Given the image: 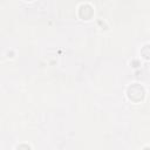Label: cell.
<instances>
[{
  "instance_id": "obj_1",
  "label": "cell",
  "mask_w": 150,
  "mask_h": 150,
  "mask_svg": "<svg viewBox=\"0 0 150 150\" xmlns=\"http://www.w3.org/2000/svg\"><path fill=\"white\" fill-rule=\"evenodd\" d=\"M128 96L131 101L138 102L143 98L144 96V90L139 84H132L128 88Z\"/></svg>"
},
{
  "instance_id": "obj_2",
  "label": "cell",
  "mask_w": 150,
  "mask_h": 150,
  "mask_svg": "<svg viewBox=\"0 0 150 150\" xmlns=\"http://www.w3.org/2000/svg\"><path fill=\"white\" fill-rule=\"evenodd\" d=\"M93 8L89 6V5H82L80 7V11H79V14H80V18H82L83 20H89L91 16H93Z\"/></svg>"
}]
</instances>
